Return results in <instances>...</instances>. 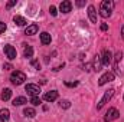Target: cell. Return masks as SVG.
<instances>
[{"mask_svg": "<svg viewBox=\"0 0 124 122\" xmlns=\"http://www.w3.org/2000/svg\"><path fill=\"white\" fill-rule=\"evenodd\" d=\"M113 9H114V1L113 0H104L101 3V7H100V16L104 19L110 17L113 13Z\"/></svg>", "mask_w": 124, "mask_h": 122, "instance_id": "obj_1", "label": "cell"}, {"mask_svg": "<svg viewBox=\"0 0 124 122\" xmlns=\"http://www.w3.org/2000/svg\"><path fill=\"white\" fill-rule=\"evenodd\" d=\"M10 81H12L13 85L19 86V85H22V83L26 81V75H25L23 72H20V70H15V72H12V75H10Z\"/></svg>", "mask_w": 124, "mask_h": 122, "instance_id": "obj_2", "label": "cell"}, {"mask_svg": "<svg viewBox=\"0 0 124 122\" xmlns=\"http://www.w3.org/2000/svg\"><path fill=\"white\" fill-rule=\"evenodd\" d=\"M113 96H114V89H108V91H105L104 92V96L101 98V101H100L98 105H97V109H101V108H102V106H104V105L113 98Z\"/></svg>", "mask_w": 124, "mask_h": 122, "instance_id": "obj_3", "label": "cell"}, {"mask_svg": "<svg viewBox=\"0 0 124 122\" xmlns=\"http://www.w3.org/2000/svg\"><path fill=\"white\" fill-rule=\"evenodd\" d=\"M118 116H120V112H118L116 108H110L108 112H107L105 116H104V122H111V121H114V119H117Z\"/></svg>", "mask_w": 124, "mask_h": 122, "instance_id": "obj_4", "label": "cell"}, {"mask_svg": "<svg viewBox=\"0 0 124 122\" xmlns=\"http://www.w3.org/2000/svg\"><path fill=\"white\" fill-rule=\"evenodd\" d=\"M111 81H114V73H113V72H107V73H104V75L100 78L98 85L102 86V85H105V83H108V82H111Z\"/></svg>", "mask_w": 124, "mask_h": 122, "instance_id": "obj_5", "label": "cell"}, {"mask_svg": "<svg viewBox=\"0 0 124 122\" xmlns=\"http://www.w3.org/2000/svg\"><path fill=\"white\" fill-rule=\"evenodd\" d=\"M25 89H26V92L31 95L32 98H33V96H38L39 92H40V88H39L38 85H35V83H28Z\"/></svg>", "mask_w": 124, "mask_h": 122, "instance_id": "obj_6", "label": "cell"}, {"mask_svg": "<svg viewBox=\"0 0 124 122\" xmlns=\"http://www.w3.org/2000/svg\"><path fill=\"white\" fill-rule=\"evenodd\" d=\"M3 50H4L6 56H7V58H9L10 61L16 59V49H15L13 46H10V45H6V46L3 47Z\"/></svg>", "mask_w": 124, "mask_h": 122, "instance_id": "obj_7", "label": "cell"}, {"mask_svg": "<svg viewBox=\"0 0 124 122\" xmlns=\"http://www.w3.org/2000/svg\"><path fill=\"white\" fill-rule=\"evenodd\" d=\"M111 62H113V53H111L110 50H104V52H102L101 63H102L104 66H108V65H111Z\"/></svg>", "mask_w": 124, "mask_h": 122, "instance_id": "obj_8", "label": "cell"}, {"mask_svg": "<svg viewBox=\"0 0 124 122\" xmlns=\"http://www.w3.org/2000/svg\"><path fill=\"white\" fill-rule=\"evenodd\" d=\"M71 9H72V3L69 0H63L61 4H59V10H61L62 13H69Z\"/></svg>", "mask_w": 124, "mask_h": 122, "instance_id": "obj_9", "label": "cell"}, {"mask_svg": "<svg viewBox=\"0 0 124 122\" xmlns=\"http://www.w3.org/2000/svg\"><path fill=\"white\" fill-rule=\"evenodd\" d=\"M43 99L45 101H48V102H54V101H56L58 99V92L56 91H49L45 93V96H43Z\"/></svg>", "mask_w": 124, "mask_h": 122, "instance_id": "obj_10", "label": "cell"}, {"mask_svg": "<svg viewBox=\"0 0 124 122\" xmlns=\"http://www.w3.org/2000/svg\"><path fill=\"white\" fill-rule=\"evenodd\" d=\"M121 52H117L116 53V56H114V70H116V73H118L120 75V69H118V65H120V62H121Z\"/></svg>", "mask_w": 124, "mask_h": 122, "instance_id": "obj_11", "label": "cell"}, {"mask_svg": "<svg viewBox=\"0 0 124 122\" xmlns=\"http://www.w3.org/2000/svg\"><path fill=\"white\" fill-rule=\"evenodd\" d=\"M88 17L91 20V23H97V12L94 6H88Z\"/></svg>", "mask_w": 124, "mask_h": 122, "instance_id": "obj_12", "label": "cell"}, {"mask_svg": "<svg viewBox=\"0 0 124 122\" xmlns=\"http://www.w3.org/2000/svg\"><path fill=\"white\" fill-rule=\"evenodd\" d=\"M9 118H10V112H9V109H6V108L0 109V122H7L9 121Z\"/></svg>", "mask_w": 124, "mask_h": 122, "instance_id": "obj_13", "label": "cell"}, {"mask_svg": "<svg viewBox=\"0 0 124 122\" xmlns=\"http://www.w3.org/2000/svg\"><path fill=\"white\" fill-rule=\"evenodd\" d=\"M51 40H52V37H51V34H49L48 32H42V33H40V42H42L43 45H49Z\"/></svg>", "mask_w": 124, "mask_h": 122, "instance_id": "obj_14", "label": "cell"}, {"mask_svg": "<svg viewBox=\"0 0 124 122\" xmlns=\"http://www.w3.org/2000/svg\"><path fill=\"white\" fill-rule=\"evenodd\" d=\"M38 25H31V26H28L26 29H25V34H28V36H32V34H36V32H38Z\"/></svg>", "mask_w": 124, "mask_h": 122, "instance_id": "obj_15", "label": "cell"}, {"mask_svg": "<svg viewBox=\"0 0 124 122\" xmlns=\"http://www.w3.org/2000/svg\"><path fill=\"white\" fill-rule=\"evenodd\" d=\"M25 103H28V101H26L25 96H17V98L13 99V105L15 106H20V105H25Z\"/></svg>", "mask_w": 124, "mask_h": 122, "instance_id": "obj_16", "label": "cell"}, {"mask_svg": "<svg viewBox=\"0 0 124 122\" xmlns=\"http://www.w3.org/2000/svg\"><path fill=\"white\" fill-rule=\"evenodd\" d=\"M13 22H15V25H17V26H25V25L28 23L26 19L22 17V16H15V17H13Z\"/></svg>", "mask_w": 124, "mask_h": 122, "instance_id": "obj_17", "label": "cell"}, {"mask_svg": "<svg viewBox=\"0 0 124 122\" xmlns=\"http://www.w3.org/2000/svg\"><path fill=\"white\" fill-rule=\"evenodd\" d=\"M1 101H9L10 98H12V91L9 89V88H6V89H3L1 91Z\"/></svg>", "mask_w": 124, "mask_h": 122, "instance_id": "obj_18", "label": "cell"}, {"mask_svg": "<svg viewBox=\"0 0 124 122\" xmlns=\"http://www.w3.org/2000/svg\"><path fill=\"white\" fill-rule=\"evenodd\" d=\"M23 115H25V116H28V118H33V116L36 115V112H35V109H33V108H25Z\"/></svg>", "mask_w": 124, "mask_h": 122, "instance_id": "obj_19", "label": "cell"}, {"mask_svg": "<svg viewBox=\"0 0 124 122\" xmlns=\"http://www.w3.org/2000/svg\"><path fill=\"white\" fill-rule=\"evenodd\" d=\"M23 56H25V58H32V56H33V47H32V46H26V47H25Z\"/></svg>", "mask_w": 124, "mask_h": 122, "instance_id": "obj_20", "label": "cell"}, {"mask_svg": "<svg viewBox=\"0 0 124 122\" xmlns=\"http://www.w3.org/2000/svg\"><path fill=\"white\" fill-rule=\"evenodd\" d=\"M31 103L33 105V106H39L40 103H42V101H40V98L39 96H33L31 99Z\"/></svg>", "mask_w": 124, "mask_h": 122, "instance_id": "obj_21", "label": "cell"}, {"mask_svg": "<svg viewBox=\"0 0 124 122\" xmlns=\"http://www.w3.org/2000/svg\"><path fill=\"white\" fill-rule=\"evenodd\" d=\"M61 106L65 108V109H68V108L71 106V103H69V101H61Z\"/></svg>", "mask_w": 124, "mask_h": 122, "instance_id": "obj_22", "label": "cell"}, {"mask_svg": "<svg viewBox=\"0 0 124 122\" xmlns=\"http://www.w3.org/2000/svg\"><path fill=\"white\" fill-rule=\"evenodd\" d=\"M49 12H51V14H52V16H56V14H58V12H56V7H55V6H51V7H49Z\"/></svg>", "mask_w": 124, "mask_h": 122, "instance_id": "obj_23", "label": "cell"}, {"mask_svg": "<svg viewBox=\"0 0 124 122\" xmlns=\"http://www.w3.org/2000/svg\"><path fill=\"white\" fill-rule=\"evenodd\" d=\"M13 6H16V0H12V1H9V3L6 4L7 9H10V7H13Z\"/></svg>", "mask_w": 124, "mask_h": 122, "instance_id": "obj_24", "label": "cell"}, {"mask_svg": "<svg viewBox=\"0 0 124 122\" xmlns=\"http://www.w3.org/2000/svg\"><path fill=\"white\" fill-rule=\"evenodd\" d=\"M4 30H6V23L4 22H0V33H3Z\"/></svg>", "mask_w": 124, "mask_h": 122, "instance_id": "obj_25", "label": "cell"}, {"mask_svg": "<svg viewBox=\"0 0 124 122\" xmlns=\"http://www.w3.org/2000/svg\"><path fill=\"white\" fill-rule=\"evenodd\" d=\"M32 65H33V66H35L36 69H39V68H40V65H39V62L36 61V59H32Z\"/></svg>", "mask_w": 124, "mask_h": 122, "instance_id": "obj_26", "label": "cell"}, {"mask_svg": "<svg viewBox=\"0 0 124 122\" xmlns=\"http://www.w3.org/2000/svg\"><path fill=\"white\" fill-rule=\"evenodd\" d=\"M65 85H66V86H69V88H72V86H77V85H78V82H65Z\"/></svg>", "mask_w": 124, "mask_h": 122, "instance_id": "obj_27", "label": "cell"}, {"mask_svg": "<svg viewBox=\"0 0 124 122\" xmlns=\"http://www.w3.org/2000/svg\"><path fill=\"white\" fill-rule=\"evenodd\" d=\"M107 29H108V26H107L105 23H102V25H101V30H107Z\"/></svg>", "mask_w": 124, "mask_h": 122, "instance_id": "obj_28", "label": "cell"}, {"mask_svg": "<svg viewBox=\"0 0 124 122\" xmlns=\"http://www.w3.org/2000/svg\"><path fill=\"white\" fill-rule=\"evenodd\" d=\"M4 69H12V65H9V63H6V65H4Z\"/></svg>", "mask_w": 124, "mask_h": 122, "instance_id": "obj_29", "label": "cell"}, {"mask_svg": "<svg viewBox=\"0 0 124 122\" xmlns=\"http://www.w3.org/2000/svg\"><path fill=\"white\" fill-rule=\"evenodd\" d=\"M121 39H124V25H123V27H121Z\"/></svg>", "mask_w": 124, "mask_h": 122, "instance_id": "obj_30", "label": "cell"}]
</instances>
